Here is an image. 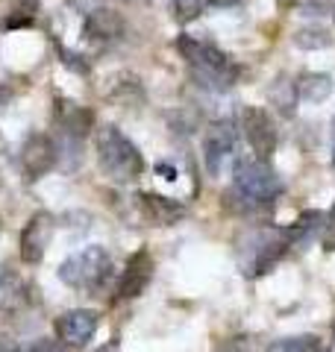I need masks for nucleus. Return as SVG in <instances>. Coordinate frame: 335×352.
<instances>
[{
  "mask_svg": "<svg viewBox=\"0 0 335 352\" xmlns=\"http://www.w3.org/2000/svg\"><path fill=\"white\" fill-rule=\"evenodd\" d=\"M285 191L279 173L271 168V162H262V159H250V162H241L232 168V188L223 197V206L230 208L232 214H256L262 208L274 206V200Z\"/></svg>",
  "mask_w": 335,
  "mask_h": 352,
  "instance_id": "1",
  "label": "nucleus"
},
{
  "mask_svg": "<svg viewBox=\"0 0 335 352\" xmlns=\"http://www.w3.org/2000/svg\"><path fill=\"white\" fill-rule=\"evenodd\" d=\"M176 50L183 53V59L188 65L192 80L212 94H223L241 80V65L215 47L212 41L194 38V36H180L176 38Z\"/></svg>",
  "mask_w": 335,
  "mask_h": 352,
  "instance_id": "2",
  "label": "nucleus"
},
{
  "mask_svg": "<svg viewBox=\"0 0 335 352\" xmlns=\"http://www.w3.org/2000/svg\"><path fill=\"white\" fill-rule=\"evenodd\" d=\"M292 247L288 229L283 226H247L236 238V258L244 276L259 279L274 267Z\"/></svg>",
  "mask_w": 335,
  "mask_h": 352,
  "instance_id": "3",
  "label": "nucleus"
},
{
  "mask_svg": "<svg viewBox=\"0 0 335 352\" xmlns=\"http://www.w3.org/2000/svg\"><path fill=\"white\" fill-rule=\"evenodd\" d=\"M94 147H97L100 170H103V176L109 182L130 185V182H136L141 176V170H144L141 153L118 126H112V124L100 126L97 138H94Z\"/></svg>",
  "mask_w": 335,
  "mask_h": 352,
  "instance_id": "4",
  "label": "nucleus"
},
{
  "mask_svg": "<svg viewBox=\"0 0 335 352\" xmlns=\"http://www.w3.org/2000/svg\"><path fill=\"white\" fill-rule=\"evenodd\" d=\"M109 270H112L109 250L100 247V244H88L83 250L71 252V256L59 264L56 276H59L74 291L100 294L103 291V285H106V279H109Z\"/></svg>",
  "mask_w": 335,
  "mask_h": 352,
  "instance_id": "5",
  "label": "nucleus"
},
{
  "mask_svg": "<svg viewBox=\"0 0 335 352\" xmlns=\"http://www.w3.org/2000/svg\"><path fill=\"white\" fill-rule=\"evenodd\" d=\"M203 164L212 176H223L238 164L236 153V129L227 120H215L203 132Z\"/></svg>",
  "mask_w": 335,
  "mask_h": 352,
  "instance_id": "6",
  "label": "nucleus"
},
{
  "mask_svg": "<svg viewBox=\"0 0 335 352\" xmlns=\"http://www.w3.org/2000/svg\"><path fill=\"white\" fill-rule=\"evenodd\" d=\"M241 135L250 144L256 159H262V162L271 159V153L276 147V126H274L271 115H267V109H262V106L241 109Z\"/></svg>",
  "mask_w": 335,
  "mask_h": 352,
  "instance_id": "7",
  "label": "nucleus"
},
{
  "mask_svg": "<svg viewBox=\"0 0 335 352\" xmlns=\"http://www.w3.org/2000/svg\"><path fill=\"white\" fill-rule=\"evenodd\" d=\"M18 159H21L24 176L30 182H36L56 168V162H59V147H56L53 138L44 135V132H30L24 138V144H21Z\"/></svg>",
  "mask_w": 335,
  "mask_h": 352,
  "instance_id": "8",
  "label": "nucleus"
},
{
  "mask_svg": "<svg viewBox=\"0 0 335 352\" xmlns=\"http://www.w3.org/2000/svg\"><path fill=\"white\" fill-rule=\"evenodd\" d=\"M56 232V217L50 212H36L27 226L21 229V241H18V252H21V261L30 264V267H36L41 264L44 252L50 247V238Z\"/></svg>",
  "mask_w": 335,
  "mask_h": 352,
  "instance_id": "9",
  "label": "nucleus"
},
{
  "mask_svg": "<svg viewBox=\"0 0 335 352\" xmlns=\"http://www.w3.org/2000/svg\"><path fill=\"white\" fill-rule=\"evenodd\" d=\"M97 326H100L97 311H92V308H74V311H65L59 320H56V338L68 349L85 346L88 340L94 338Z\"/></svg>",
  "mask_w": 335,
  "mask_h": 352,
  "instance_id": "10",
  "label": "nucleus"
},
{
  "mask_svg": "<svg viewBox=\"0 0 335 352\" xmlns=\"http://www.w3.org/2000/svg\"><path fill=\"white\" fill-rule=\"evenodd\" d=\"M153 279V256L150 250H136L127 261L124 273L118 279V300H139L148 291V285Z\"/></svg>",
  "mask_w": 335,
  "mask_h": 352,
  "instance_id": "11",
  "label": "nucleus"
},
{
  "mask_svg": "<svg viewBox=\"0 0 335 352\" xmlns=\"http://www.w3.org/2000/svg\"><path fill=\"white\" fill-rule=\"evenodd\" d=\"M83 32H85V38L94 44H115L124 36V18H121L118 9L94 6L92 12H85V18H83Z\"/></svg>",
  "mask_w": 335,
  "mask_h": 352,
  "instance_id": "12",
  "label": "nucleus"
},
{
  "mask_svg": "<svg viewBox=\"0 0 335 352\" xmlns=\"http://www.w3.org/2000/svg\"><path fill=\"white\" fill-rule=\"evenodd\" d=\"M53 120H56V126H59L62 135L68 138L74 147H80V144H83V138L88 135V129H92V124H94V115L88 112V109L77 106V103L56 100Z\"/></svg>",
  "mask_w": 335,
  "mask_h": 352,
  "instance_id": "13",
  "label": "nucleus"
},
{
  "mask_svg": "<svg viewBox=\"0 0 335 352\" xmlns=\"http://www.w3.org/2000/svg\"><path fill=\"white\" fill-rule=\"evenodd\" d=\"M139 208H141L144 220H150L153 226H174L188 214V208L180 200H171V197H162L153 191L139 194Z\"/></svg>",
  "mask_w": 335,
  "mask_h": 352,
  "instance_id": "14",
  "label": "nucleus"
},
{
  "mask_svg": "<svg viewBox=\"0 0 335 352\" xmlns=\"http://www.w3.org/2000/svg\"><path fill=\"white\" fill-rule=\"evenodd\" d=\"M30 285L18 276L12 270H3L0 273V311L3 314H18L21 308L30 305Z\"/></svg>",
  "mask_w": 335,
  "mask_h": 352,
  "instance_id": "15",
  "label": "nucleus"
},
{
  "mask_svg": "<svg viewBox=\"0 0 335 352\" xmlns=\"http://www.w3.org/2000/svg\"><path fill=\"white\" fill-rule=\"evenodd\" d=\"M106 100L115 106H139L144 103V88L136 74H115L106 88Z\"/></svg>",
  "mask_w": 335,
  "mask_h": 352,
  "instance_id": "16",
  "label": "nucleus"
},
{
  "mask_svg": "<svg viewBox=\"0 0 335 352\" xmlns=\"http://www.w3.org/2000/svg\"><path fill=\"white\" fill-rule=\"evenodd\" d=\"M294 85H297V100H303V103H323L332 94V88H335L332 76L329 74H318V71L300 74Z\"/></svg>",
  "mask_w": 335,
  "mask_h": 352,
  "instance_id": "17",
  "label": "nucleus"
},
{
  "mask_svg": "<svg viewBox=\"0 0 335 352\" xmlns=\"http://www.w3.org/2000/svg\"><path fill=\"white\" fill-rule=\"evenodd\" d=\"M36 18H39V0H15L3 12V18H0V30L3 32L27 30L36 24Z\"/></svg>",
  "mask_w": 335,
  "mask_h": 352,
  "instance_id": "18",
  "label": "nucleus"
},
{
  "mask_svg": "<svg viewBox=\"0 0 335 352\" xmlns=\"http://www.w3.org/2000/svg\"><path fill=\"white\" fill-rule=\"evenodd\" d=\"M323 226V214L321 212H306L300 214V220L294 226H285L288 229V241H292V247H303L309 244L312 238L318 235V229Z\"/></svg>",
  "mask_w": 335,
  "mask_h": 352,
  "instance_id": "19",
  "label": "nucleus"
},
{
  "mask_svg": "<svg viewBox=\"0 0 335 352\" xmlns=\"http://www.w3.org/2000/svg\"><path fill=\"white\" fill-rule=\"evenodd\" d=\"M271 103L279 109V115H294V103H297V85L288 76H279L271 85Z\"/></svg>",
  "mask_w": 335,
  "mask_h": 352,
  "instance_id": "20",
  "label": "nucleus"
},
{
  "mask_svg": "<svg viewBox=\"0 0 335 352\" xmlns=\"http://www.w3.org/2000/svg\"><path fill=\"white\" fill-rule=\"evenodd\" d=\"M267 352H323V340L318 335H294V338L274 340Z\"/></svg>",
  "mask_w": 335,
  "mask_h": 352,
  "instance_id": "21",
  "label": "nucleus"
},
{
  "mask_svg": "<svg viewBox=\"0 0 335 352\" xmlns=\"http://www.w3.org/2000/svg\"><path fill=\"white\" fill-rule=\"evenodd\" d=\"M294 44L300 50H323L332 44V36L323 27H303L294 32Z\"/></svg>",
  "mask_w": 335,
  "mask_h": 352,
  "instance_id": "22",
  "label": "nucleus"
},
{
  "mask_svg": "<svg viewBox=\"0 0 335 352\" xmlns=\"http://www.w3.org/2000/svg\"><path fill=\"white\" fill-rule=\"evenodd\" d=\"M203 0H171V15L180 24H192L194 18L203 15Z\"/></svg>",
  "mask_w": 335,
  "mask_h": 352,
  "instance_id": "23",
  "label": "nucleus"
},
{
  "mask_svg": "<svg viewBox=\"0 0 335 352\" xmlns=\"http://www.w3.org/2000/svg\"><path fill=\"white\" fill-rule=\"evenodd\" d=\"M321 244L327 252L335 250V206L329 208V214L323 217V226H321Z\"/></svg>",
  "mask_w": 335,
  "mask_h": 352,
  "instance_id": "24",
  "label": "nucleus"
},
{
  "mask_svg": "<svg viewBox=\"0 0 335 352\" xmlns=\"http://www.w3.org/2000/svg\"><path fill=\"white\" fill-rule=\"evenodd\" d=\"M18 352H71L62 340H50V338H41L36 344H30L27 349H18Z\"/></svg>",
  "mask_w": 335,
  "mask_h": 352,
  "instance_id": "25",
  "label": "nucleus"
},
{
  "mask_svg": "<svg viewBox=\"0 0 335 352\" xmlns=\"http://www.w3.org/2000/svg\"><path fill=\"white\" fill-rule=\"evenodd\" d=\"M223 352H250V338H232Z\"/></svg>",
  "mask_w": 335,
  "mask_h": 352,
  "instance_id": "26",
  "label": "nucleus"
},
{
  "mask_svg": "<svg viewBox=\"0 0 335 352\" xmlns=\"http://www.w3.org/2000/svg\"><path fill=\"white\" fill-rule=\"evenodd\" d=\"M206 6H215V9H232V6H238L241 0H203Z\"/></svg>",
  "mask_w": 335,
  "mask_h": 352,
  "instance_id": "27",
  "label": "nucleus"
},
{
  "mask_svg": "<svg viewBox=\"0 0 335 352\" xmlns=\"http://www.w3.org/2000/svg\"><path fill=\"white\" fill-rule=\"evenodd\" d=\"M156 173H162L168 182H174V179H176V170L171 168V164H165V162H162V164H156Z\"/></svg>",
  "mask_w": 335,
  "mask_h": 352,
  "instance_id": "28",
  "label": "nucleus"
},
{
  "mask_svg": "<svg viewBox=\"0 0 335 352\" xmlns=\"http://www.w3.org/2000/svg\"><path fill=\"white\" fill-rule=\"evenodd\" d=\"M77 9H83V12H92L94 6H100V0H71Z\"/></svg>",
  "mask_w": 335,
  "mask_h": 352,
  "instance_id": "29",
  "label": "nucleus"
},
{
  "mask_svg": "<svg viewBox=\"0 0 335 352\" xmlns=\"http://www.w3.org/2000/svg\"><path fill=\"white\" fill-rule=\"evenodd\" d=\"M0 352H18L15 344H12V338L3 335V332H0Z\"/></svg>",
  "mask_w": 335,
  "mask_h": 352,
  "instance_id": "30",
  "label": "nucleus"
},
{
  "mask_svg": "<svg viewBox=\"0 0 335 352\" xmlns=\"http://www.w3.org/2000/svg\"><path fill=\"white\" fill-rule=\"evenodd\" d=\"M9 100H12V88H9V85H0V109L9 106Z\"/></svg>",
  "mask_w": 335,
  "mask_h": 352,
  "instance_id": "31",
  "label": "nucleus"
},
{
  "mask_svg": "<svg viewBox=\"0 0 335 352\" xmlns=\"http://www.w3.org/2000/svg\"><path fill=\"white\" fill-rule=\"evenodd\" d=\"M332 164H335V115H332Z\"/></svg>",
  "mask_w": 335,
  "mask_h": 352,
  "instance_id": "32",
  "label": "nucleus"
},
{
  "mask_svg": "<svg viewBox=\"0 0 335 352\" xmlns=\"http://www.w3.org/2000/svg\"><path fill=\"white\" fill-rule=\"evenodd\" d=\"M332 352H335V344H332Z\"/></svg>",
  "mask_w": 335,
  "mask_h": 352,
  "instance_id": "33",
  "label": "nucleus"
}]
</instances>
